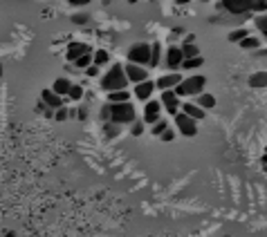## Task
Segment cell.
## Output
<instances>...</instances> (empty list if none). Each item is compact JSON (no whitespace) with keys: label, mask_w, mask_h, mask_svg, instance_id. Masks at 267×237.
I'll return each instance as SVG.
<instances>
[{"label":"cell","mask_w":267,"mask_h":237,"mask_svg":"<svg viewBox=\"0 0 267 237\" xmlns=\"http://www.w3.org/2000/svg\"><path fill=\"white\" fill-rule=\"evenodd\" d=\"M160 112H162V103L160 101H148L144 107V123H151L155 126L160 121Z\"/></svg>","instance_id":"11"},{"label":"cell","mask_w":267,"mask_h":237,"mask_svg":"<svg viewBox=\"0 0 267 237\" xmlns=\"http://www.w3.org/2000/svg\"><path fill=\"white\" fill-rule=\"evenodd\" d=\"M160 103H162V107H164L169 114H178V110H180V99H178V94L173 92V90H166V92H162V97H160Z\"/></svg>","instance_id":"7"},{"label":"cell","mask_w":267,"mask_h":237,"mask_svg":"<svg viewBox=\"0 0 267 237\" xmlns=\"http://www.w3.org/2000/svg\"><path fill=\"white\" fill-rule=\"evenodd\" d=\"M153 90H155V83L153 81H144L139 83V85H135V97L141 99V101H148L153 94Z\"/></svg>","instance_id":"14"},{"label":"cell","mask_w":267,"mask_h":237,"mask_svg":"<svg viewBox=\"0 0 267 237\" xmlns=\"http://www.w3.org/2000/svg\"><path fill=\"white\" fill-rule=\"evenodd\" d=\"M5 237H16V235H14V233H7V235H5Z\"/></svg>","instance_id":"39"},{"label":"cell","mask_w":267,"mask_h":237,"mask_svg":"<svg viewBox=\"0 0 267 237\" xmlns=\"http://www.w3.org/2000/svg\"><path fill=\"white\" fill-rule=\"evenodd\" d=\"M72 23H77V25H88V14H74V16H72Z\"/></svg>","instance_id":"34"},{"label":"cell","mask_w":267,"mask_h":237,"mask_svg":"<svg viewBox=\"0 0 267 237\" xmlns=\"http://www.w3.org/2000/svg\"><path fill=\"white\" fill-rule=\"evenodd\" d=\"M86 72H88V76H97V74H99V68H97V65H90Z\"/></svg>","instance_id":"36"},{"label":"cell","mask_w":267,"mask_h":237,"mask_svg":"<svg viewBox=\"0 0 267 237\" xmlns=\"http://www.w3.org/2000/svg\"><path fill=\"white\" fill-rule=\"evenodd\" d=\"M220 9L229 14H245V11H267L265 0H224L220 2Z\"/></svg>","instance_id":"2"},{"label":"cell","mask_w":267,"mask_h":237,"mask_svg":"<svg viewBox=\"0 0 267 237\" xmlns=\"http://www.w3.org/2000/svg\"><path fill=\"white\" fill-rule=\"evenodd\" d=\"M74 65H77V68H81V69H88L90 65H92V54H86V56H81Z\"/></svg>","instance_id":"29"},{"label":"cell","mask_w":267,"mask_h":237,"mask_svg":"<svg viewBox=\"0 0 267 237\" xmlns=\"http://www.w3.org/2000/svg\"><path fill=\"white\" fill-rule=\"evenodd\" d=\"M70 87H72V83H70L65 76H61V78H56V81H54L52 92L56 94V97H68V94H70Z\"/></svg>","instance_id":"15"},{"label":"cell","mask_w":267,"mask_h":237,"mask_svg":"<svg viewBox=\"0 0 267 237\" xmlns=\"http://www.w3.org/2000/svg\"><path fill=\"white\" fill-rule=\"evenodd\" d=\"M195 105L202 107V110H207V107H214V105H216L214 94H204V92H202L198 99H195Z\"/></svg>","instance_id":"20"},{"label":"cell","mask_w":267,"mask_h":237,"mask_svg":"<svg viewBox=\"0 0 267 237\" xmlns=\"http://www.w3.org/2000/svg\"><path fill=\"white\" fill-rule=\"evenodd\" d=\"M106 63H110V54H108L106 49H99V52L92 54V65H97V68H103Z\"/></svg>","instance_id":"19"},{"label":"cell","mask_w":267,"mask_h":237,"mask_svg":"<svg viewBox=\"0 0 267 237\" xmlns=\"http://www.w3.org/2000/svg\"><path fill=\"white\" fill-rule=\"evenodd\" d=\"M128 61L133 65H151V45L148 43H135L131 49H128Z\"/></svg>","instance_id":"5"},{"label":"cell","mask_w":267,"mask_h":237,"mask_svg":"<svg viewBox=\"0 0 267 237\" xmlns=\"http://www.w3.org/2000/svg\"><path fill=\"white\" fill-rule=\"evenodd\" d=\"M0 76H2V65H0Z\"/></svg>","instance_id":"40"},{"label":"cell","mask_w":267,"mask_h":237,"mask_svg":"<svg viewBox=\"0 0 267 237\" xmlns=\"http://www.w3.org/2000/svg\"><path fill=\"white\" fill-rule=\"evenodd\" d=\"M249 87H256V90L267 87V72H254L249 76Z\"/></svg>","instance_id":"17"},{"label":"cell","mask_w":267,"mask_h":237,"mask_svg":"<svg viewBox=\"0 0 267 237\" xmlns=\"http://www.w3.org/2000/svg\"><path fill=\"white\" fill-rule=\"evenodd\" d=\"M182 63H184V56H182V49L178 47V45H173V47H169V52H166V68H169L171 72H178V69L182 68Z\"/></svg>","instance_id":"9"},{"label":"cell","mask_w":267,"mask_h":237,"mask_svg":"<svg viewBox=\"0 0 267 237\" xmlns=\"http://www.w3.org/2000/svg\"><path fill=\"white\" fill-rule=\"evenodd\" d=\"M141 132H144V123H141V121H135V123H133L131 135H133V136H141Z\"/></svg>","instance_id":"33"},{"label":"cell","mask_w":267,"mask_h":237,"mask_svg":"<svg viewBox=\"0 0 267 237\" xmlns=\"http://www.w3.org/2000/svg\"><path fill=\"white\" fill-rule=\"evenodd\" d=\"M180 49H182V56H184V61H189V58H198V56H200L198 45H193V43H182V45H180Z\"/></svg>","instance_id":"18"},{"label":"cell","mask_w":267,"mask_h":237,"mask_svg":"<svg viewBox=\"0 0 267 237\" xmlns=\"http://www.w3.org/2000/svg\"><path fill=\"white\" fill-rule=\"evenodd\" d=\"M166 130H169V123H166L164 119H160V121H157L155 126H153V135H155V136H162Z\"/></svg>","instance_id":"28"},{"label":"cell","mask_w":267,"mask_h":237,"mask_svg":"<svg viewBox=\"0 0 267 237\" xmlns=\"http://www.w3.org/2000/svg\"><path fill=\"white\" fill-rule=\"evenodd\" d=\"M86 54H90V47H88L86 43H70L68 45V61H72V63H77L81 56H86Z\"/></svg>","instance_id":"12"},{"label":"cell","mask_w":267,"mask_h":237,"mask_svg":"<svg viewBox=\"0 0 267 237\" xmlns=\"http://www.w3.org/2000/svg\"><path fill=\"white\" fill-rule=\"evenodd\" d=\"M160 65V43L151 45V68H157Z\"/></svg>","instance_id":"26"},{"label":"cell","mask_w":267,"mask_h":237,"mask_svg":"<svg viewBox=\"0 0 267 237\" xmlns=\"http://www.w3.org/2000/svg\"><path fill=\"white\" fill-rule=\"evenodd\" d=\"M175 126H178L180 135H184V136H195L198 135V123H195L191 116H186L184 112H178V114H175Z\"/></svg>","instance_id":"6"},{"label":"cell","mask_w":267,"mask_h":237,"mask_svg":"<svg viewBox=\"0 0 267 237\" xmlns=\"http://www.w3.org/2000/svg\"><path fill=\"white\" fill-rule=\"evenodd\" d=\"M160 139H162V141H173V139H175V132H173V130H166L164 135L160 136Z\"/></svg>","instance_id":"35"},{"label":"cell","mask_w":267,"mask_h":237,"mask_svg":"<svg viewBox=\"0 0 267 237\" xmlns=\"http://www.w3.org/2000/svg\"><path fill=\"white\" fill-rule=\"evenodd\" d=\"M182 81H184V78L180 76V72H171V74H164V76H160V78H157V83H155V85L160 87L162 92H166V90H175V87L180 85Z\"/></svg>","instance_id":"10"},{"label":"cell","mask_w":267,"mask_h":237,"mask_svg":"<svg viewBox=\"0 0 267 237\" xmlns=\"http://www.w3.org/2000/svg\"><path fill=\"white\" fill-rule=\"evenodd\" d=\"M128 99H131V94H128L126 90H122V92H112V94H108V101H110V103H128Z\"/></svg>","instance_id":"21"},{"label":"cell","mask_w":267,"mask_h":237,"mask_svg":"<svg viewBox=\"0 0 267 237\" xmlns=\"http://www.w3.org/2000/svg\"><path fill=\"white\" fill-rule=\"evenodd\" d=\"M41 99H43V103L45 105L49 107V110H61V107H63V99L61 97H56V94L52 92V90H43V92H41Z\"/></svg>","instance_id":"13"},{"label":"cell","mask_w":267,"mask_h":237,"mask_svg":"<svg viewBox=\"0 0 267 237\" xmlns=\"http://www.w3.org/2000/svg\"><path fill=\"white\" fill-rule=\"evenodd\" d=\"M70 5H88V0H70Z\"/></svg>","instance_id":"38"},{"label":"cell","mask_w":267,"mask_h":237,"mask_svg":"<svg viewBox=\"0 0 267 237\" xmlns=\"http://www.w3.org/2000/svg\"><path fill=\"white\" fill-rule=\"evenodd\" d=\"M240 47H243V49H258V47H261V40L254 38V36H247V38L240 43Z\"/></svg>","instance_id":"25"},{"label":"cell","mask_w":267,"mask_h":237,"mask_svg":"<svg viewBox=\"0 0 267 237\" xmlns=\"http://www.w3.org/2000/svg\"><path fill=\"white\" fill-rule=\"evenodd\" d=\"M83 99V87L81 85H72L68 94V101H81Z\"/></svg>","instance_id":"23"},{"label":"cell","mask_w":267,"mask_h":237,"mask_svg":"<svg viewBox=\"0 0 267 237\" xmlns=\"http://www.w3.org/2000/svg\"><path fill=\"white\" fill-rule=\"evenodd\" d=\"M182 112H184L186 116H191L193 121H200V119H204V116H207V112H204L202 107H198L195 103H184V105H182Z\"/></svg>","instance_id":"16"},{"label":"cell","mask_w":267,"mask_h":237,"mask_svg":"<svg viewBox=\"0 0 267 237\" xmlns=\"http://www.w3.org/2000/svg\"><path fill=\"white\" fill-rule=\"evenodd\" d=\"M110 112H112V123H117V126L137 121L135 105H133L131 101L128 103H110Z\"/></svg>","instance_id":"4"},{"label":"cell","mask_w":267,"mask_h":237,"mask_svg":"<svg viewBox=\"0 0 267 237\" xmlns=\"http://www.w3.org/2000/svg\"><path fill=\"white\" fill-rule=\"evenodd\" d=\"M77 119H81V121H86V119H88V110H86V107H81V110L77 112Z\"/></svg>","instance_id":"37"},{"label":"cell","mask_w":267,"mask_h":237,"mask_svg":"<svg viewBox=\"0 0 267 237\" xmlns=\"http://www.w3.org/2000/svg\"><path fill=\"white\" fill-rule=\"evenodd\" d=\"M126 85H128V78H126V72H124L122 65H112L101 76V90L106 94L122 92V90H126Z\"/></svg>","instance_id":"1"},{"label":"cell","mask_w":267,"mask_h":237,"mask_svg":"<svg viewBox=\"0 0 267 237\" xmlns=\"http://www.w3.org/2000/svg\"><path fill=\"white\" fill-rule=\"evenodd\" d=\"M119 128H122V126H117V123H106V126H103V135H106V136H110V139H115V136L117 135H119Z\"/></svg>","instance_id":"24"},{"label":"cell","mask_w":267,"mask_h":237,"mask_svg":"<svg viewBox=\"0 0 267 237\" xmlns=\"http://www.w3.org/2000/svg\"><path fill=\"white\" fill-rule=\"evenodd\" d=\"M68 116H70V110H65V107H61V110L54 112V119H56V121H65Z\"/></svg>","instance_id":"32"},{"label":"cell","mask_w":267,"mask_h":237,"mask_svg":"<svg viewBox=\"0 0 267 237\" xmlns=\"http://www.w3.org/2000/svg\"><path fill=\"white\" fill-rule=\"evenodd\" d=\"M247 36H249L247 29H233L231 34H229V40H231V43H243Z\"/></svg>","instance_id":"22"},{"label":"cell","mask_w":267,"mask_h":237,"mask_svg":"<svg viewBox=\"0 0 267 237\" xmlns=\"http://www.w3.org/2000/svg\"><path fill=\"white\" fill-rule=\"evenodd\" d=\"M256 27L261 29L263 36L267 38V14H261V16H258V18H256Z\"/></svg>","instance_id":"30"},{"label":"cell","mask_w":267,"mask_h":237,"mask_svg":"<svg viewBox=\"0 0 267 237\" xmlns=\"http://www.w3.org/2000/svg\"><path fill=\"white\" fill-rule=\"evenodd\" d=\"M101 119H103V123H110V121H112L110 105H103V107H101Z\"/></svg>","instance_id":"31"},{"label":"cell","mask_w":267,"mask_h":237,"mask_svg":"<svg viewBox=\"0 0 267 237\" xmlns=\"http://www.w3.org/2000/svg\"><path fill=\"white\" fill-rule=\"evenodd\" d=\"M204 85H207V78L200 76V74H195V76L184 78L180 85L175 87L173 92L178 94V97H200L202 90H204Z\"/></svg>","instance_id":"3"},{"label":"cell","mask_w":267,"mask_h":237,"mask_svg":"<svg viewBox=\"0 0 267 237\" xmlns=\"http://www.w3.org/2000/svg\"><path fill=\"white\" fill-rule=\"evenodd\" d=\"M200 65H204V58H202V56L184 61V63H182V68H184V69H195V68H200Z\"/></svg>","instance_id":"27"},{"label":"cell","mask_w":267,"mask_h":237,"mask_svg":"<svg viewBox=\"0 0 267 237\" xmlns=\"http://www.w3.org/2000/svg\"><path fill=\"white\" fill-rule=\"evenodd\" d=\"M124 72H126L128 83H135V85H139V83L148 81V72H146V68H139V65L128 63L126 68H124Z\"/></svg>","instance_id":"8"}]
</instances>
